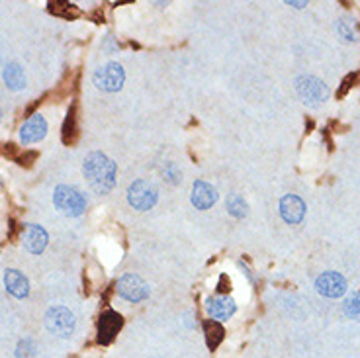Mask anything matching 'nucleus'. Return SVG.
<instances>
[{
	"instance_id": "nucleus-1",
	"label": "nucleus",
	"mask_w": 360,
	"mask_h": 358,
	"mask_svg": "<svg viewBox=\"0 0 360 358\" xmlns=\"http://www.w3.org/2000/svg\"><path fill=\"white\" fill-rule=\"evenodd\" d=\"M83 172L88 187L97 194H108L116 187V163L100 151H92L86 155Z\"/></svg>"
},
{
	"instance_id": "nucleus-2",
	"label": "nucleus",
	"mask_w": 360,
	"mask_h": 358,
	"mask_svg": "<svg viewBox=\"0 0 360 358\" xmlns=\"http://www.w3.org/2000/svg\"><path fill=\"white\" fill-rule=\"evenodd\" d=\"M53 204L57 210L67 217H79L86 210V198L83 192L75 187H67V184L55 188Z\"/></svg>"
},
{
	"instance_id": "nucleus-3",
	"label": "nucleus",
	"mask_w": 360,
	"mask_h": 358,
	"mask_svg": "<svg viewBox=\"0 0 360 358\" xmlns=\"http://www.w3.org/2000/svg\"><path fill=\"white\" fill-rule=\"evenodd\" d=\"M45 327L49 333H53L61 339H69L70 335L75 333L77 321H75L73 312L67 309L65 305H53L45 314Z\"/></svg>"
},
{
	"instance_id": "nucleus-4",
	"label": "nucleus",
	"mask_w": 360,
	"mask_h": 358,
	"mask_svg": "<svg viewBox=\"0 0 360 358\" xmlns=\"http://www.w3.org/2000/svg\"><path fill=\"white\" fill-rule=\"evenodd\" d=\"M296 90L302 96V100L309 106H318L323 100H327L329 96V88L323 81H319L318 77L311 74H302L296 79Z\"/></svg>"
},
{
	"instance_id": "nucleus-5",
	"label": "nucleus",
	"mask_w": 360,
	"mask_h": 358,
	"mask_svg": "<svg viewBox=\"0 0 360 358\" xmlns=\"http://www.w3.org/2000/svg\"><path fill=\"white\" fill-rule=\"evenodd\" d=\"M157 200H159V192L149 180H136L131 187L127 188V202L139 212L151 210Z\"/></svg>"
},
{
	"instance_id": "nucleus-6",
	"label": "nucleus",
	"mask_w": 360,
	"mask_h": 358,
	"mask_svg": "<svg viewBox=\"0 0 360 358\" xmlns=\"http://www.w3.org/2000/svg\"><path fill=\"white\" fill-rule=\"evenodd\" d=\"M94 85L104 90V92H118L122 86H124L125 81V72L122 69V65L118 63H108L104 67H100L94 71V77H92Z\"/></svg>"
},
{
	"instance_id": "nucleus-7",
	"label": "nucleus",
	"mask_w": 360,
	"mask_h": 358,
	"mask_svg": "<svg viewBox=\"0 0 360 358\" xmlns=\"http://www.w3.org/2000/svg\"><path fill=\"white\" fill-rule=\"evenodd\" d=\"M118 294L127 301H143L145 298H149V286L143 282V278L138 274H125L118 280Z\"/></svg>"
},
{
	"instance_id": "nucleus-8",
	"label": "nucleus",
	"mask_w": 360,
	"mask_h": 358,
	"mask_svg": "<svg viewBox=\"0 0 360 358\" xmlns=\"http://www.w3.org/2000/svg\"><path fill=\"white\" fill-rule=\"evenodd\" d=\"M47 231L43 230L42 225H36V223H28L24 231H22V245L24 249L31 253V255H40L45 251L47 247Z\"/></svg>"
},
{
	"instance_id": "nucleus-9",
	"label": "nucleus",
	"mask_w": 360,
	"mask_h": 358,
	"mask_svg": "<svg viewBox=\"0 0 360 358\" xmlns=\"http://www.w3.org/2000/svg\"><path fill=\"white\" fill-rule=\"evenodd\" d=\"M316 288L325 298H341L346 292V282L339 273H325L316 280Z\"/></svg>"
},
{
	"instance_id": "nucleus-10",
	"label": "nucleus",
	"mask_w": 360,
	"mask_h": 358,
	"mask_svg": "<svg viewBox=\"0 0 360 358\" xmlns=\"http://www.w3.org/2000/svg\"><path fill=\"white\" fill-rule=\"evenodd\" d=\"M206 312L214 321H227L235 316L237 305L233 298L229 296H216V298H208L206 301Z\"/></svg>"
},
{
	"instance_id": "nucleus-11",
	"label": "nucleus",
	"mask_w": 360,
	"mask_h": 358,
	"mask_svg": "<svg viewBox=\"0 0 360 358\" xmlns=\"http://www.w3.org/2000/svg\"><path fill=\"white\" fill-rule=\"evenodd\" d=\"M122 325H124V317L118 312H112V309L104 312L98 321V341L108 344L118 335V331L122 329Z\"/></svg>"
},
{
	"instance_id": "nucleus-12",
	"label": "nucleus",
	"mask_w": 360,
	"mask_h": 358,
	"mask_svg": "<svg viewBox=\"0 0 360 358\" xmlns=\"http://www.w3.org/2000/svg\"><path fill=\"white\" fill-rule=\"evenodd\" d=\"M47 133V122L40 114H34L28 122L20 128V141L24 145L38 143Z\"/></svg>"
},
{
	"instance_id": "nucleus-13",
	"label": "nucleus",
	"mask_w": 360,
	"mask_h": 358,
	"mask_svg": "<svg viewBox=\"0 0 360 358\" xmlns=\"http://www.w3.org/2000/svg\"><path fill=\"white\" fill-rule=\"evenodd\" d=\"M190 200L196 206V210H209L218 202V190L206 180H196Z\"/></svg>"
},
{
	"instance_id": "nucleus-14",
	"label": "nucleus",
	"mask_w": 360,
	"mask_h": 358,
	"mask_svg": "<svg viewBox=\"0 0 360 358\" xmlns=\"http://www.w3.org/2000/svg\"><path fill=\"white\" fill-rule=\"evenodd\" d=\"M280 215L286 223H300L305 215V204L302 198L288 194L280 200Z\"/></svg>"
},
{
	"instance_id": "nucleus-15",
	"label": "nucleus",
	"mask_w": 360,
	"mask_h": 358,
	"mask_svg": "<svg viewBox=\"0 0 360 358\" xmlns=\"http://www.w3.org/2000/svg\"><path fill=\"white\" fill-rule=\"evenodd\" d=\"M4 286L18 300H24L29 296V280L16 268H8L4 273Z\"/></svg>"
},
{
	"instance_id": "nucleus-16",
	"label": "nucleus",
	"mask_w": 360,
	"mask_h": 358,
	"mask_svg": "<svg viewBox=\"0 0 360 358\" xmlns=\"http://www.w3.org/2000/svg\"><path fill=\"white\" fill-rule=\"evenodd\" d=\"M2 79L10 90H22L26 86V74L18 63H8L2 71Z\"/></svg>"
},
{
	"instance_id": "nucleus-17",
	"label": "nucleus",
	"mask_w": 360,
	"mask_h": 358,
	"mask_svg": "<svg viewBox=\"0 0 360 358\" xmlns=\"http://www.w3.org/2000/svg\"><path fill=\"white\" fill-rule=\"evenodd\" d=\"M204 333H206V341H208V346L214 350V348H218V344L223 341V327L218 323V321H214V319H208L206 323H204Z\"/></svg>"
},
{
	"instance_id": "nucleus-18",
	"label": "nucleus",
	"mask_w": 360,
	"mask_h": 358,
	"mask_svg": "<svg viewBox=\"0 0 360 358\" xmlns=\"http://www.w3.org/2000/svg\"><path fill=\"white\" fill-rule=\"evenodd\" d=\"M247 210H249V206H247V202L243 200V196L231 194V196L227 198V212L233 215V217H245V215H247Z\"/></svg>"
},
{
	"instance_id": "nucleus-19",
	"label": "nucleus",
	"mask_w": 360,
	"mask_h": 358,
	"mask_svg": "<svg viewBox=\"0 0 360 358\" xmlns=\"http://www.w3.org/2000/svg\"><path fill=\"white\" fill-rule=\"evenodd\" d=\"M49 12L55 16H61V18H67V20L79 16L77 6L70 4V2H51V4H49Z\"/></svg>"
},
{
	"instance_id": "nucleus-20",
	"label": "nucleus",
	"mask_w": 360,
	"mask_h": 358,
	"mask_svg": "<svg viewBox=\"0 0 360 358\" xmlns=\"http://www.w3.org/2000/svg\"><path fill=\"white\" fill-rule=\"evenodd\" d=\"M75 135H77V115H75V108H73V110H69V114L65 118V124H63V143H73Z\"/></svg>"
},
{
	"instance_id": "nucleus-21",
	"label": "nucleus",
	"mask_w": 360,
	"mask_h": 358,
	"mask_svg": "<svg viewBox=\"0 0 360 358\" xmlns=\"http://www.w3.org/2000/svg\"><path fill=\"white\" fill-rule=\"evenodd\" d=\"M38 357V344L34 339H24L18 343L16 358H36Z\"/></svg>"
},
{
	"instance_id": "nucleus-22",
	"label": "nucleus",
	"mask_w": 360,
	"mask_h": 358,
	"mask_svg": "<svg viewBox=\"0 0 360 358\" xmlns=\"http://www.w3.org/2000/svg\"><path fill=\"white\" fill-rule=\"evenodd\" d=\"M337 31H339V36L343 40H346V42H355L357 40V31H355V28L346 20H339L337 22Z\"/></svg>"
},
{
	"instance_id": "nucleus-23",
	"label": "nucleus",
	"mask_w": 360,
	"mask_h": 358,
	"mask_svg": "<svg viewBox=\"0 0 360 358\" xmlns=\"http://www.w3.org/2000/svg\"><path fill=\"white\" fill-rule=\"evenodd\" d=\"M345 312L346 316H352V317L360 316V296H352V298L346 300Z\"/></svg>"
},
{
	"instance_id": "nucleus-24",
	"label": "nucleus",
	"mask_w": 360,
	"mask_h": 358,
	"mask_svg": "<svg viewBox=\"0 0 360 358\" xmlns=\"http://www.w3.org/2000/svg\"><path fill=\"white\" fill-rule=\"evenodd\" d=\"M165 176H172V178H170V182H177V180L180 178V172L177 171V167H175L172 163H170V165H168V167L165 169Z\"/></svg>"
},
{
	"instance_id": "nucleus-25",
	"label": "nucleus",
	"mask_w": 360,
	"mask_h": 358,
	"mask_svg": "<svg viewBox=\"0 0 360 358\" xmlns=\"http://www.w3.org/2000/svg\"><path fill=\"white\" fill-rule=\"evenodd\" d=\"M36 157H38V153H24L22 157H18V163L20 165H31L29 161H34Z\"/></svg>"
},
{
	"instance_id": "nucleus-26",
	"label": "nucleus",
	"mask_w": 360,
	"mask_h": 358,
	"mask_svg": "<svg viewBox=\"0 0 360 358\" xmlns=\"http://www.w3.org/2000/svg\"><path fill=\"white\" fill-rule=\"evenodd\" d=\"M288 6H294V8H304L305 2H286Z\"/></svg>"
},
{
	"instance_id": "nucleus-27",
	"label": "nucleus",
	"mask_w": 360,
	"mask_h": 358,
	"mask_svg": "<svg viewBox=\"0 0 360 358\" xmlns=\"http://www.w3.org/2000/svg\"><path fill=\"white\" fill-rule=\"evenodd\" d=\"M0 120H2V110H0Z\"/></svg>"
}]
</instances>
